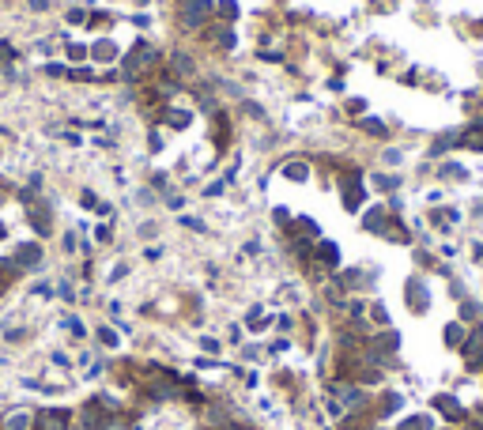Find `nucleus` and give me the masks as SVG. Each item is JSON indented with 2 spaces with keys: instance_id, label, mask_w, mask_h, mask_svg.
I'll return each instance as SVG.
<instances>
[{
  "instance_id": "ddd939ff",
  "label": "nucleus",
  "mask_w": 483,
  "mask_h": 430,
  "mask_svg": "<svg viewBox=\"0 0 483 430\" xmlns=\"http://www.w3.org/2000/svg\"><path fill=\"white\" fill-rule=\"evenodd\" d=\"M362 230H370V234H385L389 230V208H370V212H362Z\"/></svg>"
},
{
  "instance_id": "393cba45",
  "label": "nucleus",
  "mask_w": 483,
  "mask_h": 430,
  "mask_svg": "<svg viewBox=\"0 0 483 430\" xmlns=\"http://www.w3.org/2000/svg\"><path fill=\"white\" fill-rule=\"evenodd\" d=\"M61 329H68L72 336H87L83 321H79V317H72V314H64V317H61Z\"/></svg>"
},
{
  "instance_id": "412c9836",
  "label": "nucleus",
  "mask_w": 483,
  "mask_h": 430,
  "mask_svg": "<svg viewBox=\"0 0 483 430\" xmlns=\"http://www.w3.org/2000/svg\"><path fill=\"white\" fill-rule=\"evenodd\" d=\"M148 189H155V193L159 196H166V193H170V174H163V170H155V174H151V181H148Z\"/></svg>"
},
{
  "instance_id": "603ef678",
  "label": "nucleus",
  "mask_w": 483,
  "mask_h": 430,
  "mask_svg": "<svg viewBox=\"0 0 483 430\" xmlns=\"http://www.w3.org/2000/svg\"><path fill=\"white\" fill-rule=\"evenodd\" d=\"M53 362H57V366H72V362H68V355H64V351H53Z\"/></svg>"
},
{
  "instance_id": "09e8293b",
  "label": "nucleus",
  "mask_w": 483,
  "mask_h": 430,
  "mask_svg": "<svg viewBox=\"0 0 483 430\" xmlns=\"http://www.w3.org/2000/svg\"><path fill=\"white\" fill-rule=\"evenodd\" d=\"M102 430H125V427H121V419H117V416H110V419H106V427H102Z\"/></svg>"
},
{
  "instance_id": "c03bdc74",
  "label": "nucleus",
  "mask_w": 483,
  "mask_h": 430,
  "mask_svg": "<svg viewBox=\"0 0 483 430\" xmlns=\"http://www.w3.org/2000/svg\"><path fill=\"white\" fill-rule=\"evenodd\" d=\"M30 12H50V0H27Z\"/></svg>"
},
{
  "instance_id": "c756f323",
  "label": "nucleus",
  "mask_w": 483,
  "mask_h": 430,
  "mask_svg": "<svg viewBox=\"0 0 483 430\" xmlns=\"http://www.w3.org/2000/svg\"><path fill=\"white\" fill-rule=\"evenodd\" d=\"M53 294H57L61 302H76V287H72L68 280H61L57 287H53Z\"/></svg>"
},
{
  "instance_id": "9d476101",
  "label": "nucleus",
  "mask_w": 483,
  "mask_h": 430,
  "mask_svg": "<svg viewBox=\"0 0 483 430\" xmlns=\"http://www.w3.org/2000/svg\"><path fill=\"white\" fill-rule=\"evenodd\" d=\"M313 257H317V268H340V245L328 242V238H317L313 242Z\"/></svg>"
},
{
  "instance_id": "aec40b11",
  "label": "nucleus",
  "mask_w": 483,
  "mask_h": 430,
  "mask_svg": "<svg viewBox=\"0 0 483 430\" xmlns=\"http://www.w3.org/2000/svg\"><path fill=\"white\" fill-rule=\"evenodd\" d=\"M464 336H469V329H464L461 321L446 325V344H449V347H461V344H464Z\"/></svg>"
},
{
  "instance_id": "7ed1b4c3",
  "label": "nucleus",
  "mask_w": 483,
  "mask_h": 430,
  "mask_svg": "<svg viewBox=\"0 0 483 430\" xmlns=\"http://www.w3.org/2000/svg\"><path fill=\"white\" fill-rule=\"evenodd\" d=\"M27 227L34 230V238H53V204L50 201H30L27 204Z\"/></svg>"
},
{
  "instance_id": "58836bf2",
  "label": "nucleus",
  "mask_w": 483,
  "mask_h": 430,
  "mask_svg": "<svg viewBox=\"0 0 483 430\" xmlns=\"http://www.w3.org/2000/svg\"><path fill=\"white\" fill-rule=\"evenodd\" d=\"M370 317H374L377 325H389V314H385V306H382V302H374V306H370Z\"/></svg>"
},
{
  "instance_id": "49530a36",
  "label": "nucleus",
  "mask_w": 483,
  "mask_h": 430,
  "mask_svg": "<svg viewBox=\"0 0 483 430\" xmlns=\"http://www.w3.org/2000/svg\"><path fill=\"white\" fill-rule=\"evenodd\" d=\"M125 276H128V265H125V260H121V265L114 268V276H110V280H125Z\"/></svg>"
},
{
  "instance_id": "f8f14e48",
  "label": "nucleus",
  "mask_w": 483,
  "mask_h": 430,
  "mask_svg": "<svg viewBox=\"0 0 483 430\" xmlns=\"http://www.w3.org/2000/svg\"><path fill=\"white\" fill-rule=\"evenodd\" d=\"M0 430H34V411L30 408H12L0 419Z\"/></svg>"
},
{
  "instance_id": "c9c22d12",
  "label": "nucleus",
  "mask_w": 483,
  "mask_h": 430,
  "mask_svg": "<svg viewBox=\"0 0 483 430\" xmlns=\"http://www.w3.org/2000/svg\"><path fill=\"white\" fill-rule=\"evenodd\" d=\"M223 193H227V181H212V185H204V196H208V201H212V196H223Z\"/></svg>"
},
{
  "instance_id": "dca6fc26",
  "label": "nucleus",
  "mask_w": 483,
  "mask_h": 430,
  "mask_svg": "<svg viewBox=\"0 0 483 430\" xmlns=\"http://www.w3.org/2000/svg\"><path fill=\"white\" fill-rule=\"evenodd\" d=\"M461 147L483 151V121H472L469 129H461Z\"/></svg>"
},
{
  "instance_id": "de8ad7c7",
  "label": "nucleus",
  "mask_w": 483,
  "mask_h": 430,
  "mask_svg": "<svg viewBox=\"0 0 483 430\" xmlns=\"http://www.w3.org/2000/svg\"><path fill=\"white\" fill-rule=\"evenodd\" d=\"M95 215H102V219H110V215H114V204H106V201H102V204H99V212H95Z\"/></svg>"
},
{
  "instance_id": "9b49d317",
  "label": "nucleus",
  "mask_w": 483,
  "mask_h": 430,
  "mask_svg": "<svg viewBox=\"0 0 483 430\" xmlns=\"http://www.w3.org/2000/svg\"><path fill=\"white\" fill-rule=\"evenodd\" d=\"M166 68H170L178 79H197V61H193V53H185V50H174L170 61H166Z\"/></svg>"
},
{
  "instance_id": "4c0bfd02",
  "label": "nucleus",
  "mask_w": 483,
  "mask_h": 430,
  "mask_svg": "<svg viewBox=\"0 0 483 430\" xmlns=\"http://www.w3.org/2000/svg\"><path fill=\"white\" fill-rule=\"evenodd\" d=\"M163 201H166V208H170V212H181V208H185V196H178V193H174V189H170V193L163 196Z\"/></svg>"
},
{
  "instance_id": "a211bd4d",
  "label": "nucleus",
  "mask_w": 483,
  "mask_h": 430,
  "mask_svg": "<svg viewBox=\"0 0 483 430\" xmlns=\"http://www.w3.org/2000/svg\"><path fill=\"white\" fill-rule=\"evenodd\" d=\"M68 83H95V79H99V68L95 65H76V68H68Z\"/></svg>"
},
{
  "instance_id": "a878e982",
  "label": "nucleus",
  "mask_w": 483,
  "mask_h": 430,
  "mask_svg": "<svg viewBox=\"0 0 483 430\" xmlns=\"http://www.w3.org/2000/svg\"><path fill=\"white\" fill-rule=\"evenodd\" d=\"M68 61L72 65H87V45L83 42H68Z\"/></svg>"
},
{
  "instance_id": "20e7f679",
  "label": "nucleus",
  "mask_w": 483,
  "mask_h": 430,
  "mask_svg": "<svg viewBox=\"0 0 483 430\" xmlns=\"http://www.w3.org/2000/svg\"><path fill=\"white\" fill-rule=\"evenodd\" d=\"M340 196H344V208L348 212H362V204H366V185H362L359 174H344L340 178Z\"/></svg>"
},
{
  "instance_id": "864d4df0",
  "label": "nucleus",
  "mask_w": 483,
  "mask_h": 430,
  "mask_svg": "<svg viewBox=\"0 0 483 430\" xmlns=\"http://www.w3.org/2000/svg\"><path fill=\"white\" fill-rule=\"evenodd\" d=\"M4 242H8V227L0 223V245H4Z\"/></svg>"
},
{
  "instance_id": "3c124183",
  "label": "nucleus",
  "mask_w": 483,
  "mask_h": 430,
  "mask_svg": "<svg viewBox=\"0 0 483 430\" xmlns=\"http://www.w3.org/2000/svg\"><path fill=\"white\" fill-rule=\"evenodd\" d=\"M61 136H64V143H72V147H79V143H83V140L76 136V132H61Z\"/></svg>"
},
{
  "instance_id": "c85d7f7f",
  "label": "nucleus",
  "mask_w": 483,
  "mask_h": 430,
  "mask_svg": "<svg viewBox=\"0 0 483 430\" xmlns=\"http://www.w3.org/2000/svg\"><path fill=\"white\" fill-rule=\"evenodd\" d=\"M99 193H91V189H83V193H79V208L83 212H99Z\"/></svg>"
},
{
  "instance_id": "a19ab883",
  "label": "nucleus",
  "mask_w": 483,
  "mask_h": 430,
  "mask_svg": "<svg viewBox=\"0 0 483 430\" xmlns=\"http://www.w3.org/2000/svg\"><path fill=\"white\" fill-rule=\"evenodd\" d=\"M181 227H189V230H200V234H204V230H208L204 223L197 219V215H181Z\"/></svg>"
},
{
  "instance_id": "f03ea898",
  "label": "nucleus",
  "mask_w": 483,
  "mask_h": 430,
  "mask_svg": "<svg viewBox=\"0 0 483 430\" xmlns=\"http://www.w3.org/2000/svg\"><path fill=\"white\" fill-rule=\"evenodd\" d=\"M212 12H215L212 0H181V8H178V23H181V30H200V27H208Z\"/></svg>"
},
{
  "instance_id": "f257e3e1",
  "label": "nucleus",
  "mask_w": 483,
  "mask_h": 430,
  "mask_svg": "<svg viewBox=\"0 0 483 430\" xmlns=\"http://www.w3.org/2000/svg\"><path fill=\"white\" fill-rule=\"evenodd\" d=\"M12 260L15 268H19V272H42V265H46V249H42V242H38V238H30V242H19L12 249Z\"/></svg>"
},
{
  "instance_id": "f3484780",
  "label": "nucleus",
  "mask_w": 483,
  "mask_h": 430,
  "mask_svg": "<svg viewBox=\"0 0 483 430\" xmlns=\"http://www.w3.org/2000/svg\"><path fill=\"white\" fill-rule=\"evenodd\" d=\"M453 147H461V129H449V132H442V136L434 140L431 155H446V151H453Z\"/></svg>"
},
{
  "instance_id": "2f4dec72",
  "label": "nucleus",
  "mask_w": 483,
  "mask_h": 430,
  "mask_svg": "<svg viewBox=\"0 0 483 430\" xmlns=\"http://www.w3.org/2000/svg\"><path fill=\"white\" fill-rule=\"evenodd\" d=\"M95 242H99V245H110V242H114V227H110V223H99V230H95Z\"/></svg>"
},
{
  "instance_id": "2eb2a0df",
  "label": "nucleus",
  "mask_w": 483,
  "mask_h": 430,
  "mask_svg": "<svg viewBox=\"0 0 483 430\" xmlns=\"http://www.w3.org/2000/svg\"><path fill=\"white\" fill-rule=\"evenodd\" d=\"M434 408L442 411V416L446 419H464V408H461V400H457V396H449V393H442V396H434Z\"/></svg>"
},
{
  "instance_id": "8fccbe9b",
  "label": "nucleus",
  "mask_w": 483,
  "mask_h": 430,
  "mask_svg": "<svg viewBox=\"0 0 483 430\" xmlns=\"http://www.w3.org/2000/svg\"><path fill=\"white\" fill-rule=\"evenodd\" d=\"M83 19H87V15L79 12V8H72V12H68V23H83Z\"/></svg>"
},
{
  "instance_id": "6ab92c4d",
  "label": "nucleus",
  "mask_w": 483,
  "mask_h": 430,
  "mask_svg": "<svg viewBox=\"0 0 483 430\" xmlns=\"http://www.w3.org/2000/svg\"><path fill=\"white\" fill-rule=\"evenodd\" d=\"M204 38H208V42H215V45H223V50H235V42H238L230 27H212Z\"/></svg>"
},
{
  "instance_id": "e433bc0d",
  "label": "nucleus",
  "mask_w": 483,
  "mask_h": 430,
  "mask_svg": "<svg viewBox=\"0 0 483 430\" xmlns=\"http://www.w3.org/2000/svg\"><path fill=\"white\" fill-rule=\"evenodd\" d=\"M148 151H151V155H159V151H163V132H148Z\"/></svg>"
},
{
  "instance_id": "4be33fe9",
  "label": "nucleus",
  "mask_w": 483,
  "mask_h": 430,
  "mask_svg": "<svg viewBox=\"0 0 483 430\" xmlns=\"http://www.w3.org/2000/svg\"><path fill=\"white\" fill-rule=\"evenodd\" d=\"M397 430H434V423H431V416H412V419H404Z\"/></svg>"
},
{
  "instance_id": "39448f33",
  "label": "nucleus",
  "mask_w": 483,
  "mask_h": 430,
  "mask_svg": "<svg viewBox=\"0 0 483 430\" xmlns=\"http://www.w3.org/2000/svg\"><path fill=\"white\" fill-rule=\"evenodd\" d=\"M34 430H72V411L68 408H42V411H34Z\"/></svg>"
},
{
  "instance_id": "37998d69",
  "label": "nucleus",
  "mask_w": 483,
  "mask_h": 430,
  "mask_svg": "<svg viewBox=\"0 0 483 430\" xmlns=\"http://www.w3.org/2000/svg\"><path fill=\"white\" fill-rule=\"evenodd\" d=\"M200 347H204V351H219V340H215V336H204V340H200Z\"/></svg>"
},
{
  "instance_id": "7c9ffc66",
  "label": "nucleus",
  "mask_w": 483,
  "mask_h": 430,
  "mask_svg": "<svg viewBox=\"0 0 483 430\" xmlns=\"http://www.w3.org/2000/svg\"><path fill=\"white\" fill-rule=\"evenodd\" d=\"M241 114H246V117H253V121H264V110L261 106H257V102H249V99H241Z\"/></svg>"
},
{
  "instance_id": "473e14b6",
  "label": "nucleus",
  "mask_w": 483,
  "mask_h": 430,
  "mask_svg": "<svg viewBox=\"0 0 483 430\" xmlns=\"http://www.w3.org/2000/svg\"><path fill=\"white\" fill-rule=\"evenodd\" d=\"M215 12H219L223 15V19H238V4H235V0H219V8H215Z\"/></svg>"
},
{
  "instance_id": "f704fd0d",
  "label": "nucleus",
  "mask_w": 483,
  "mask_h": 430,
  "mask_svg": "<svg viewBox=\"0 0 483 430\" xmlns=\"http://www.w3.org/2000/svg\"><path fill=\"white\" fill-rule=\"evenodd\" d=\"M42 72H46L50 79H64V76H68V68H64V65H57V61H50V65H46Z\"/></svg>"
},
{
  "instance_id": "b1692460",
  "label": "nucleus",
  "mask_w": 483,
  "mask_h": 430,
  "mask_svg": "<svg viewBox=\"0 0 483 430\" xmlns=\"http://www.w3.org/2000/svg\"><path fill=\"white\" fill-rule=\"evenodd\" d=\"M95 336H99V344H102V347H121V336H117L114 329H110V325H102V329L95 332Z\"/></svg>"
},
{
  "instance_id": "cd10ccee",
  "label": "nucleus",
  "mask_w": 483,
  "mask_h": 430,
  "mask_svg": "<svg viewBox=\"0 0 483 430\" xmlns=\"http://www.w3.org/2000/svg\"><path fill=\"white\" fill-rule=\"evenodd\" d=\"M359 129H362V132H370V136H385V121H374V117H362Z\"/></svg>"
},
{
  "instance_id": "5701e85b",
  "label": "nucleus",
  "mask_w": 483,
  "mask_h": 430,
  "mask_svg": "<svg viewBox=\"0 0 483 430\" xmlns=\"http://www.w3.org/2000/svg\"><path fill=\"white\" fill-rule=\"evenodd\" d=\"M374 185L382 189V193H393V189H400V178L397 174H374Z\"/></svg>"
},
{
  "instance_id": "bb28decb",
  "label": "nucleus",
  "mask_w": 483,
  "mask_h": 430,
  "mask_svg": "<svg viewBox=\"0 0 483 430\" xmlns=\"http://www.w3.org/2000/svg\"><path fill=\"white\" fill-rule=\"evenodd\" d=\"M272 219H276V227H284V230H291V223H295V215L284 208V204H276L272 208Z\"/></svg>"
},
{
  "instance_id": "a18cd8bd",
  "label": "nucleus",
  "mask_w": 483,
  "mask_h": 430,
  "mask_svg": "<svg viewBox=\"0 0 483 430\" xmlns=\"http://www.w3.org/2000/svg\"><path fill=\"white\" fill-rule=\"evenodd\" d=\"M144 257H148V260H159V257H163V249H159V245H148V249H144Z\"/></svg>"
},
{
  "instance_id": "6e6552de",
  "label": "nucleus",
  "mask_w": 483,
  "mask_h": 430,
  "mask_svg": "<svg viewBox=\"0 0 483 430\" xmlns=\"http://www.w3.org/2000/svg\"><path fill=\"white\" fill-rule=\"evenodd\" d=\"M193 117H197V114H193L189 106H163V110L155 114V121H159V125H170V129H189Z\"/></svg>"
},
{
  "instance_id": "5fc2aeb1",
  "label": "nucleus",
  "mask_w": 483,
  "mask_h": 430,
  "mask_svg": "<svg viewBox=\"0 0 483 430\" xmlns=\"http://www.w3.org/2000/svg\"><path fill=\"white\" fill-rule=\"evenodd\" d=\"M0 208H4V189H0Z\"/></svg>"
},
{
  "instance_id": "72a5a7b5",
  "label": "nucleus",
  "mask_w": 483,
  "mask_h": 430,
  "mask_svg": "<svg viewBox=\"0 0 483 430\" xmlns=\"http://www.w3.org/2000/svg\"><path fill=\"white\" fill-rule=\"evenodd\" d=\"M476 317H480L476 302H461V321H476Z\"/></svg>"
},
{
  "instance_id": "79ce46f5",
  "label": "nucleus",
  "mask_w": 483,
  "mask_h": 430,
  "mask_svg": "<svg viewBox=\"0 0 483 430\" xmlns=\"http://www.w3.org/2000/svg\"><path fill=\"white\" fill-rule=\"evenodd\" d=\"M61 245H64V253H76L79 249V234H64Z\"/></svg>"
},
{
  "instance_id": "423d86ee",
  "label": "nucleus",
  "mask_w": 483,
  "mask_h": 430,
  "mask_svg": "<svg viewBox=\"0 0 483 430\" xmlns=\"http://www.w3.org/2000/svg\"><path fill=\"white\" fill-rule=\"evenodd\" d=\"M87 61L91 65H114V61H121V45L114 38H99V42L87 45Z\"/></svg>"
},
{
  "instance_id": "ea45409f",
  "label": "nucleus",
  "mask_w": 483,
  "mask_h": 430,
  "mask_svg": "<svg viewBox=\"0 0 483 430\" xmlns=\"http://www.w3.org/2000/svg\"><path fill=\"white\" fill-rule=\"evenodd\" d=\"M442 178H449V181H461V178H464V170H461V166H453V163H449V166H442Z\"/></svg>"
},
{
  "instance_id": "4468645a",
  "label": "nucleus",
  "mask_w": 483,
  "mask_h": 430,
  "mask_svg": "<svg viewBox=\"0 0 483 430\" xmlns=\"http://www.w3.org/2000/svg\"><path fill=\"white\" fill-rule=\"evenodd\" d=\"M279 174H284L291 185H306V181H310V163H302V158H291V163L279 166Z\"/></svg>"
},
{
  "instance_id": "0eeeda50",
  "label": "nucleus",
  "mask_w": 483,
  "mask_h": 430,
  "mask_svg": "<svg viewBox=\"0 0 483 430\" xmlns=\"http://www.w3.org/2000/svg\"><path fill=\"white\" fill-rule=\"evenodd\" d=\"M461 351H464V362H469V370H483V329H480V325H476V329H469V336H464Z\"/></svg>"
},
{
  "instance_id": "1a4fd4ad",
  "label": "nucleus",
  "mask_w": 483,
  "mask_h": 430,
  "mask_svg": "<svg viewBox=\"0 0 483 430\" xmlns=\"http://www.w3.org/2000/svg\"><path fill=\"white\" fill-rule=\"evenodd\" d=\"M408 294V306H412V314H426V306H431V291H426V283L420 280V276H412L404 287Z\"/></svg>"
}]
</instances>
